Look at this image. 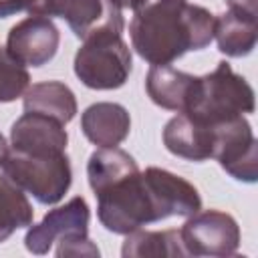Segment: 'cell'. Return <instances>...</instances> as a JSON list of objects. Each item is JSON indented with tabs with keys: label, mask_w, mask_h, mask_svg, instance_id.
I'll return each mask as SVG.
<instances>
[{
	"label": "cell",
	"mask_w": 258,
	"mask_h": 258,
	"mask_svg": "<svg viewBox=\"0 0 258 258\" xmlns=\"http://www.w3.org/2000/svg\"><path fill=\"white\" fill-rule=\"evenodd\" d=\"M87 179L101 226L121 236L173 216L187 218L200 206L198 187L185 177L161 167L141 171L133 155L119 147L93 151Z\"/></svg>",
	"instance_id": "1"
},
{
	"label": "cell",
	"mask_w": 258,
	"mask_h": 258,
	"mask_svg": "<svg viewBox=\"0 0 258 258\" xmlns=\"http://www.w3.org/2000/svg\"><path fill=\"white\" fill-rule=\"evenodd\" d=\"M216 16L187 0H147L133 10L129 36L133 50L151 67L171 64L214 40Z\"/></svg>",
	"instance_id": "2"
},
{
	"label": "cell",
	"mask_w": 258,
	"mask_h": 258,
	"mask_svg": "<svg viewBox=\"0 0 258 258\" xmlns=\"http://www.w3.org/2000/svg\"><path fill=\"white\" fill-rule=\"evenodd\" d=\"M254 89L230 62L220 60L208 75L196 77L194 91L183 115L198 123L216 127L246 113H254Z\"/></svg>",
	"instance_id": "3"
},
{
	"label": "cell",
	"mask_w": 258,
	"mask_h": 258,
	"mask_svg": "<svg viewBox=\"0 0 258 258\" xmlns=\"http://www.w3.org/2000/svg\"><path fill=\"white\" fill-rule=\"evenodd\" d=\"M77 79L95 91H113L127 83L133 71V56L123 34L97 32L83 40L75 54Z\"/></svg>",
	"instance_id": "4"
},
{
	"label": "cell",
	"mask_w": 258,
	"mask_h": 258,
	"mask_svg": "<svg viewBox=\"0 0 258 258\" xmlns=\"http://www.w3.org/2000/svg\"><path fill=\"white\" fill-rule=\"evenodd\" d=\"M2 171L42 206L58 204L73 183V167L67 151L30 155L10 149Z\"/></svg>",
	"instance_id": "5"
},
{
	"label": "cell",
	"mask_w": 258,
	"mask_h": 258,
	"mask_svg": "<svg viewBox=\"0 0 258 258\" xmlns=\"http://www.w3.org/2000/svg\"><path fill=\"white\" fill-rule=\"evenodd\" d=\"M89 220L91 210L87 200L75 196L67 204L46 212L38 224H30L24 236V246L28 252L42 256L56 244L54 254H58L69 244L89 238Z\"/></svg>",
	"instance_id": "6"
},
{
	"label": "cell",
	"mask_w": 258,
	"mask_h": 258,
	"mask_svg": "<svg viewBox=\"0 0 258 258\" xmlns=\"http://www.w3.org/2000/svg\"><path fill=\"white\" fill-rule=\"evenodd\" d=\"M30 16H58L81 40L97 32L123 34V10L113 0H36Z\"/></svg>",
	"instance_id": "7"
},
{
	"label": "cell",
	"mask_w": 258,
	"mask_h": 258,
	"mask_svg": "<svg viewBox=\"0 0 258 258\" xmlns=\"http://www.w3.org/2000/svg\"><path fill=\"white\" fill-rule=\"evenodd\" d=\"M187 256L226 258L240 248V226L234 216L220 210H200L179 228Z\"/></svg>",
	"instance_id": "8"
},
{
	"label": "cell",
	"mask_w": 258,
	"mask_h": 258,
	"mask_svg": "<svg viewBox=\"0 0 258 258\" xmlns=\"http://www.w3.org/2000/svg\"><path fill=\"white\" fill-rule=\"evenodd\" d=\"M214 157L220 167L234 179L256 183L258 179V141L252 125L244 115L214 127Z\"/></svg>",
	"instance_id": "9"
},
{
	"label": "cell",
	"mask_w": 258,
	"mask_h": 258,
	"mask_svg": "<svg viewBox=\"0 0 258 258\" xmlns=\"http://www.w3.org/2000/svg\"><path fill=\"white\" fill-rule=\"evenodd\" d=\"M60 32L48 16H26L6 36V50L24 67H44L58 50Z\"/></svg>",
	"instance_id": "10"
},
{
	"label": "cell",
	"mask_w": 258,
	"mask_h": 258,
	"mask_svg": "<svg viewBox=\"0 0 258 258\" xmlns=\"http://www.w3.org/2000/svg\"><path fill=\"white\" fill-rule=\"evenodd\" d=\"M69 133L62 123L52 117L24 111L10 127V147L12 151L44 155L67 151Z\"/></svg>",
	"instance_id": "11"
},
{
	"label": "cell",
	"mask_w": 258,
	"mask_h": 258,
	"mask_svg": "<svg viewBox=\"0 0 258 258\" xmlns=\"http://www.w3.org/2000/svg\"><path fill=\"white\" fill-rule=\"evenodd\" d=\"M161 139L165 149L175 157L196 163L214 157V143H216L214 127L198 123L183 113H177L165 123Z\"/></svg>",
	"instance_id": "12"
},
{
	"label": "cell",
	"mask_w": 258,
	"mask_h": 258,
	"mask_svg": "<svg viewBox=\"0 0 258 258\" xmlns=\"http://www.w3.org/2000/svg\"><path fill=\"white\" fill-rule=\"evenodd\" d=\"M81 131L97 147H117L129 137V111L111 101L93 103L81 115Z\"/></svg>",
	"instance_id": "13"
},
{
	"label": "cell",
	"mask_w": 258,
	"mask_h": 258,
	"mask_svg": "<svg viewBox=\"0 0 258 258\" xmlns=\"http://www.w3.org/2000/svg\"><path fill=\"white\" fill-rule=\"evenodd\" d=\"M196 75L177 71L171 64H155L145 77V91L157 107L183 113L189 103Z\"/></svg>",
	"instance_id": "14"
},
{
	"label": "cell",
	"mask_w": 258,
	"mask_h": 258,
	"mask_svg": "<svg viewBox=\"0 0 258 258\" xmlns=\"http://www.w3.org/2000/svg\"><path fill=\"white\" fill-rule=\"evenodd\" d=\"M22 97H24V101H22L24 111L52 117L62 125L71 123L79 111L77 97H75L73 89L60 81L34 83L32 87L26 89V93Z\"/></svg>",
	"instance_id": "15"
},
{
	"label": "cell",
	"mask_w": 258,
	"mask_h": 258,
	"mask_svg": "<svg viewBox=\"0 0 258 258\" xmlns=\"http://www.w3.org/2000/svg\"><path fill=\"white\" fill-rule=\"evenodd\" d=\"M214 38L218 42V50L230 58L248 56L256 48L258 40V18L236 14L226 10L216 16Z\"/></svg>",
	"instance_id": "16"
},
{
	"label": "cell",
	"mask_w": 258,
	"mask_h": 258,
	"mask_svg": "<svg viewBox=\"0 0 258 258\" xmlns=\"http://www.w3.org/2000/svg\"><path fill=\"white\" fill-rule=\"evenodd\" d=\"M123 258H147V256H169V258H181L187 256L179 230H133L125 234V242L121 248Z\"/></svg>",
	"instance_id": "17"
},
{
	"label": "cell",
	"mask_w": 258,
	"mask_h": 258,
	"mask_svg": "<svg viewBox=\"0 0 258 258\" xmlns=\"http://www.w3.org/2000/svg\"><path fill=\"white\" fill-rule=\"evenodd\" d=\"M32 220L34 210L26 191L0 169V242H6L16 230L28 228Z\"/></svg>",
	"instance_id": "18"
},
{
	"label": "cell",
	"mask_w": 258,
	"mask_h": 258,
	"mask_svg": "<svg viewBox=\"0 0 258 258\" xmlns=\"http://www.w3.org/2000/svg\"><path fill=\"white\" fill-rule=\"evenodd\" d=\"M30 87V75L6 46H0V103H12Z\"/></svg>",
	"instance_id": "19"
},
{
	"label": "cell",
	"mask_w": 258,
	"mask_h": 258,
	"mask_svg": "<svg viewBox=\"0 0 258 258\" xmlns=\"http://www.w3.org/2000/svg\"><path fill=\"white\" fill-rule=\"evenodd\" d=\"M34 4H36V0H0V18H8L22 10H26L30 14Z\"/></svg>",
	"instance_id": "20"
},
{
	"label": "cell",
	"mask_w": 258,
	"mask_h": 258,
	"mask_svg": "<svg viewBox=\"0 0 258 258\" xmlns=\"http://www.w3.org/2000/svg\"><path fill=\"white\" fill-rule=\"evenodd\" d=\"M228 4V10L236 12V14H244V16H252L258 18V8H256V0H224Z\"/></svg>",
	"instance_id": "21"
},
{
	"label": "cell",
	"mask_w": 258,
	"mask_h": 258,
	"mask_svg": "<svg viewBox=\"0 0 258 258\" xmlns=\"http://www.w3.org/2000/svg\"><path fill=\"white\" fill-rule=\"evenodd\" d=\"M113 2H115L121 10H123V8H129V10L133 12V10H137L139 6H143L147 0H113Z\"/></svg>",
	"instance_id": "22"
},
{
	"label": "cell",
	"mask_w": 258,
	"mask_h": 258,
	"mask_svg": "<svg viewBox=\"0 0 258 258\" xmlns=\"http://www.w3.org/2000/svg\"><path fill=\"white\" fill-rule=\"evenodd\" d=\"M8 143H6V139H4V135L0 133V169H2V165H4V161H6V157H8Z\"/></svg>",
	"instance_id": "23"
}]
</instances>
